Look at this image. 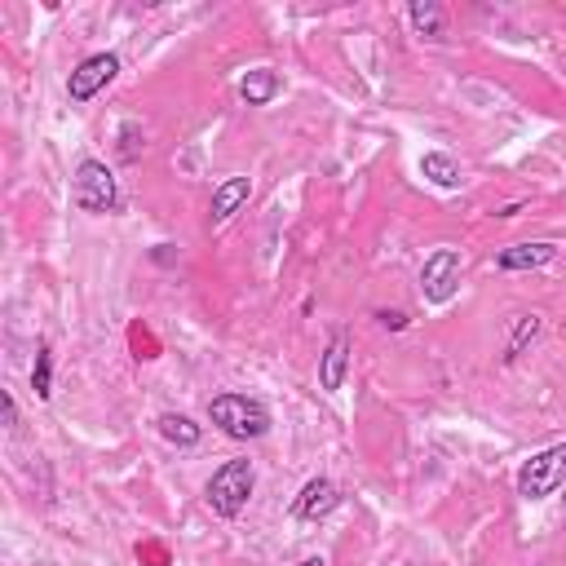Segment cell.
I'll use <instances>...</instances> for the list:
<instances>
[{
    "instance_id": "cell-10",
    "label": "cell",
    "mask_w": 566,
    "mask_h": 566,
    "mask_svg": "<svg viewBox=\"0 0 566 566\" xmlns=\"http://www.w3.org/2000/svg\"><path fill=\"white\" fill-rule=\"evenodd\" d=\"M553 257H557V244L540 239V244H514V248H505L501 257H495V266H501V270H540Z\"/></svg>"
},
{
    "instance_id": "cell-12",
    "label": "cell",
    "mask_w": 566,
    "mask_h": 566,
    "mask_svg": "<svg viewBox=\"0 0 566 566\" xmlns=\"http://www.w3.org/2000/svg\"><path fill=\"white\" fill-rule=\"evenodd\" d=\"M279 89H283V81L274 76L270 66H257V71H248V76L239 81V98H244L248 107H266V102H274Z\"/></svg>"
},
{
    "instance_id": "cell-16",
    "label": "cell",
    "mask_w": 566,
    "mask_h": 566,
    "mask_svg": "<svg viewBox=\"0 0 566 566\" xmlns=\"http://www.w3.org/2000/svg\"><path fill=\"white\" fill-rule=\"evenodd\" d=\"M32 390H36V398L45 403V398H53V354H49V345L40 341L36 345V368H32Z\"/></svg>"
},
{
    "instance_id": "cell-20",
    "label": "cell",
    "mask_w": 566,
    "mask_h": 566,
    "mask_svg": "<svg viewBox=\"0 0 566 566\" xmlns=\"http://www.w3.org/2000/svg\"><path fill=\"white\" fill-rule=\"evenodd\" d=\"M156 261L169 266V261H173V244H160V248H156Z\"/></svg>"
},
{
    "instance_id": "cell-7",
    "label": "cell",
    "mask_w": 566,
    "mask_h": 566,
    "mask_svg": "<svg viewBox=\"0 0 566 566\" xmlns=\"http://www.w3.org/2000/svg\"><path fill=\"white\" fill-rule=\"evenodd\" d=\"M336 505H341V487L328 482V478H310L302 487V495L293 501V518L297 522H319V518L336 514Z\"/></svg>"
},
{
    "instance_id": "cell-14",
    "label": "cell",
    "mask_w": 566,
    "mask_h": 566,
    "mask_svg": "<svg viewBox=\"0 0 566 566\" xmlns=\"http://www.w3.org/2000/svg\"><path fill=\"white\" fill-rule=\"evenodd\" d=\"M407 19H411V27H416V36H443L447 32V14L434 5V0H411L407 5Z\"/></svg>"
},
{
    "instance_id": "cell-6",
    "label": "cell",
    "mask_w": 566,
    "mask_h": 566,
    "mask_svg": "<svg viewBox=\"0 0 566 566\" xmlns=\"http://www.w3.org/2000/svg\"><path fill=\"white\" fill-rule=\"evenodd\" d=\"M115 76H120V58H115V53H89L76 71H71L66 98L76 102V107H85V102H94V98H98Z\"/></svg>"
},
{
    "instance_id": "cell-11",
    "label": "cell",
    "mask_w": 566,
    "mask_h": 566,
    "mask_svg": "<svg viewBox=\"0 0 566 566\" xmlns=\"http://www.w3.org/2000/svg\"><path fill=\"white\" fill-rule=\"evenodd\" d=\"M540 332H544V319H540V315H514V319H509V341H505V364H518L522 354L540 341Z\"/></svg>"
},
{
    "instance_id": "cell-4",
    "label": "cell",
    "mask_w": 566,
    "mask_h": 566,
    "mask_svg": "<svg viewBox=\"0 0 566 566\" xmlns=\"http://www.w3.org/2000/svg\"><path fill=\"white\" fill-rule=\"evenodd\" d=\"M562 478H566V443L536 452L518 469V495H522V501H544V495H553L562 487Z\"/></svg>"
},
{
    "instance_id": "cell-5",
    "label": "cell",
    "mask_w": 566,
    "mask_h": 566,
    "mask_svg": "<svg viewBox=\"0 0 566 566\" xmlns=\"http://www.w3.org/2000/svg\"><path fill=\"white\" fill-rule=\"evenodd\" d=\"M460 293V253L456 248H439L434 257H424L420 266V297L430 306H447Z\"/></svg>"
},
{
    "instance_id": "cell-3",
    "label": "cell",
    "mask_w": 566,
    "mask_h": 566,
    "mask_svg": "<svg viewBox=\"0 0 566 566\" xmlns=\"http://www.w3.org/2000/svg\"><path fill=\"white\" fill-rule=\"evenodd\" d=\"M71 195L85 212H115L120 208V186L102 160H81L76 177H71Z\"/></svg>"
},
{
    "instance_id": "cell-17",
    "label": "cell",
    "mask_w": 566,
    "mask_h": 566,
    "mask_svg": "<svg viewBox=\"0 0 566 566\" xmlns=\"http://www.w3.org/2000/svg\"><path fill=\"white\" fill-rule=\"evenodd\" d=\"M142 147H147V142H142V128L128 120V124L120 128V156H124V160H137V156H142Z\"/></svg>"
},
{
    "instance_id": "cell-13",
    "label": "cell",
    "mask_w": 566,
    "mask_h": 566,
    "mask_svg": "<svg viewBox=\"0 0 566 566\" xmlns=\"http://www.w3.org/2000/svg\"><path fill=\"white\" fill-rule=\"evenodd\" d=\"M156 430H160V439L173 443V447H195V443L204 439V424H195V420L182 416V411H164V416L156 420Z\"/></svg>"
},
{
    "instance_id": "cell-21",
    "label": "cell",
    "mask_w": 566,
    "mask_h": 566,
    "mask_svg": "<svg viewBox=\"0 0 566 566\" xmlns=\"http://www.w3.org/2000/svg\"><path fill=\"white\" fill-rule=\"evenodd\" d=\"M302 566H328V562H323V557H306Z\"/></svg>"
},
{
    "instance_id": "cell-22",
    "label": "cell",
    "mask_w": 566,
    "mask_h": 566,
    "mask_svg": "<svg viewBox=\"0 0 566 566\" xmlns=\"http://www.w3.org/2000/svg\"><path fill=\"white\" fill-rule=\"evenodd\" d=\"M562 501H566V495H562Z\"/></svg>"
},
{
    "instance_id": "cell-8",
    "label": "cell",
    "mask_w": 566,
    "mask_h": 566,
    "mask_svg": "<svg viewBox=\"0 0 566 566\" xmlns=\"http://www.w3.org/2000/svg\"><path fill=\"white\" fill-rule=\"evenodd\" d=\"M345 372H349V332L336 328L332 341H328V349L319 354V385H323L328 394H336V390L345 385Z\"/></svg>"
},
{
    "instance_id": "cell-15",
    "label": "cell",
    "mask_w": 566,
    "mask_h": 566,
    "mask_svg": "<svg viewBox=\"0 0 566 566\" xmlns=\"http://www.w3.org/2000/svg\"><path fill=\"white\" fill-rule=\"evenodd\" d=\"M420 173L430 177L439 190H456V186H460V164H456L452 156H443V151L420 156Z\"/></svg>"
},
{
    "instance_id": "cell-19",
    "label": "cell",
    "mask_w": 566,
    "mask_h": 566,
    "mask_svg": "<svg viewBox=\"0 0 566 566\" xmlns=\"http://www.w3.org/2000/svg\"><path fill=\"white\" fill-rule=\"evenodd\" d=\"M0 407H5V424L14 430V424H19V403H14V394H10V390L0 394Z\"/></svg>"
},
{
    "instance_id": "cell-1",
    "label": "cell",
    "mask_w": 566,
    "mask_h": 566,
    "mask_svg": "<svg viewBox=\"0 0 566 566\" xmlns=\"http://www.w3.org/2000/svg\"><path fill=\"white\" fill-rule=\"evenodd\" d=\"M208 420L235 443H253V439H266L270 434V411L266 403L248 398V394H218L208 403Z\"/></svg>"
},
{
    "instance_id": "cell-2",
    "label": "cell",
    "mask_w": 566,
    "mask_h": 566,
    "mask_svg": "<svg viewBox=\"0 0 566 566\" xmlns=\"http://www.w3.org/2000/svg\"><path fill=\"white\" fill-rule=\"evenodd\" d=\"M253 487H257L253 460H226L222 469H212V478L204 487V501L218 518H239L253 501Z\"/></svg>"
},
{
    "instance_id": "cell-9",
    "label": "cell",
    "mask_w": 566,
    "mask_h": 566,
    "mask_svg": "<svg viewBox=\"0 0 566 566\" xmlns=\"http://www.w3.org/2000/svg\"><path fill=\"white\" fill-rule=\"evenodd\" d=\"M248 195H253V182H248V177H226L218 190H212V204H208V222H212V226L231 222L235 212L248 204Z\"/></svg>"
},
{
    "instance_id": "cell-18",
    "label": "cell",
    "mask_w": 566,
    "mask_h": 566,
    "mask_svg": "<svg viewBox=\"0 0 566 566\" xmlns=\"http://www.w3.org/2000/svg\"><path fill=\"white\" fill-rule=\"evenodd\" d=\"M377 319H381V328H390V332H403V328H407V315H403V310H381Z\"/></svg>"
}]
</instances>
